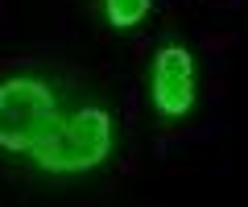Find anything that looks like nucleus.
Here are the masks:
<instances>
[{"label": "nucleus", "instance_id": "obj_4", "mask_svg": "<svg viewBox=\"0 0 248 207\" xmlns=\"http://www.w3.org/2000/svg\"><path fill=\"white\" fill-rule=\"evenodd\" d=\"M104 13L116 29H133L149 13V0H104Z\"/></svg>", "mask_w": 248, "mask_h": 207}, {"label": "nucleus", "instance_id": "obj_1", "mask_svg": "<svg viewBox=\"0 0 248 207\" xmlns=\"http://www.w3.org/2000/svg\"><path fill=\"white\" fill-rule=\"evenodd\" d=\"M112 149V120L108 112L99 108H83L75 112L71 120H54V128L33 145V162L42 170H58V174H71V170H91L99 166Z\"/></svg>", "mask_w": 248, "mask_h": 207}, {"label": "nucleus", "instance_id": "obj_3", "mask_svg": "<svg viewBox=\"0 0 248 207\" xmlns=\"http://www.w3.org/2000/svg\"><path fill=\"white\" fill-rule=\"evenodd\" d=\"M153 104L166 116H186L195 104V58L182 46H166L153 63Z\"/></svg>", "mask_w": 248, "mask_h": 207}, {"label": "nucleus", "instance_id": "obj_2", "mask_svg": "<svg viewBox=\"0 0 248 207\" xmlns=\"http://www.w3.org/2000/svg\"><path fill=\"white\" fill-rule=\"evenodd\" d=\"M54 96L37 79H9L0 83V145L4 149H33L54 128Z\"/></svg>", "mask_w": 248, "mask_h": 207}]
</instances>
